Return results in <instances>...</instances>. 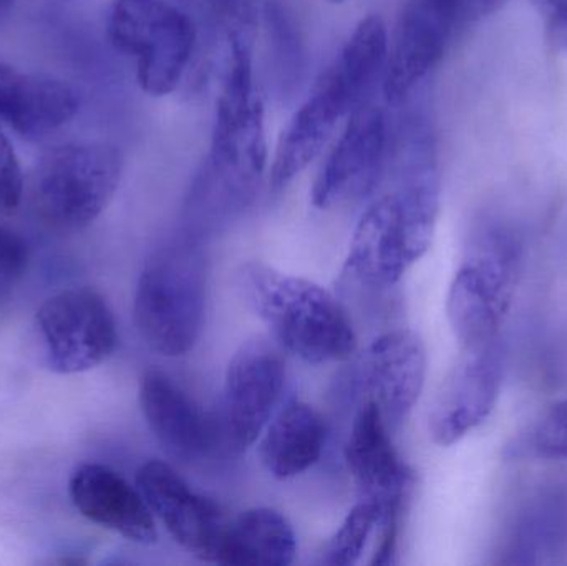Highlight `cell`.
<instances>
[{
  "label": "cell",
  "mask_w": 567,
  "mask_h": 566,
  "mask_svg": "<svg viewBox=\"0 0 567 566\" xmlns=\"http://www.w3.org/2000/svg\"><path fill=\"white\" fill-rule=\"evenodd\" d=\"M138 398L150 431L169 457L196 462L209 454L215 444L212 422L165 372L146 371Z\"/></svg>",
  "instance_id": "obj_16"
},
{
  "label": "cell",
  "mask_w": 567,
  "mask_h": 566,
  "mask_svg": "<svg viewBox=\"0 0 567 566\" xmlns=\"http://www.w3.org/2000/svg\"><path fill=\"white\" fill-rule=\"evenodd\" d=\"M330 3H343L347 2V0H329Z\"/></svg>",
  "instance_id": "obj_32"
},
{
  "label": "cell",
  "mask_w": 567,
  "mask_h": 566,
  "mask_svg": "<svg viewBox=\"0 0 567 566\" xmlns=\"http://www.w3.org/2000/svg\"><path fill=\"white\" fill-rule=\"evenodd\" d=\"M339 96L320 80L316 92L293 113L284 130L271 168V188L281 193L322 153L339 123L347 119Z\"/></svg>",
  "instance_id": "obj_18"
},
{
  "label": "cell",
  "mask_w": 567,
  "mask_h": 566,
  "mask_svg": "<svg viewBox=\"0 0 567 566\" xmlns=\"http://www.w3.org/2000/svg\"><path fill=\"white\" fill-rule=\"evenodd\" d=\"M296 555L297 535L286 515L256 507L228 524L218 564L286 566L293 564Z\"/></svg>",
  "instance_id": "obj_22"
},
{
  "label": "cell",
  "mask_w": 567,
  "mask_h": 566,
  "mask_svg": "<svg viewBox=\"0 0 567 566\" xmlns=\"http://www.w3.org/2000/svg\"><path fill=\"white\" fill-rule=\"evenodd\" d=\"M533 3L539 13L546 17L548 23L567 17V0H533Z\"/></svg>",
  "instance_id": "obj_29"
},
{
  "label": "cell",
  "mask_w": 567,
  "mask_h": 566,
  "mask_svg": "<svg viewBox=\"0 0 567 566\" xmlns=\"http://www.w3.org/2000/svg\"><path fill=\"white\" fill-rule=\"evenodd\" d=\"M425 378V344L412 329L379 336L357 364V385L379 405L390 429L412 414Z\"/></svg>",
  "instance_id": "obj_13"
},
{
  "label": "cell",
  "mask_w": 567,
  "mask_h": 566,
  "mask_svg": "<svg viewBox=\"0 0 567 566\" xmlns=\"http://www.w3.org/2000/svg\"><path fill=\"white\" fill-rule=\"evenodd\" d=\"M23 188L25 183L19 158L0 126V212L7 215L16 212L22 202Z\"/></svg>",
  "instance_id": "obj_27"
},
{
  "label": "cell",
  "mask_w": 567,
  "mask_h": 566,
  "mask_svg": "<svg viewBox=\"0 0 567 566\" xmlns=\"http://www.w3.org/2000/svg\"><path fill=\"white\" fill-rule=\"evenodd\" d=\"M327 428L322 415L302 401H289L272 415L259 442V459L278 481L297 477L322 457Z\"/></svg>",
  "instance_id": "obj_19"
},
{
  "label": "cell",
  "mask_w": 567,
  "mask_h": 566,
  "mask_svg": "<svg viewBox=\"0 0 567 566\" xmlns=\"http://www.w3.org/2000/svg\"><path fill=\"white\" fill-rule=\"evenodd\" d=\"M519 245L505 226H478L446 298L450 328L462 349L498 341L518 278Z\"/></svg>",
  "instance_id": "obj_4"
},
{
  "label": "cell",
  "mask_w": 567,
  "mask_h": 566,
  "mask_svg": "<svg viewBox=\"0 0 567 566\" xmlns=\"http://www.w3.org/2000/svg\"><path fill=\"white\" fill-rule=\"evenodd\" d=\"M13 0H0V10L7 9V7L12 6Z\"/></svg>",
  "instance_id": "obj_31"
},
{
  "label": "cell",
  "mask_w": 567,
  "mask_h": 566,
  "mask_svg": "<svg viewBox=\"0 0 567 566\" xmlns=\"http://www.w3.org/2000/svg\"><path fill=\"white\" fill-rule=\"evenodd\" d=\"M533 449L549 461H567V399L553 405L539 422Z\"/></svg>",
  "instance_id": "obj_24"
},
{
  "label": "cell",
  "mask_w": 567,
  "mask_h": 566,
  "mask_svg": "<svg viewBox=\"0 0 567 566\" xmlns=\"http://www.w3.org/2000/svg\"><path fill=\"white\" fill-rule=\"evenodd\" d=\"M548 35L556 49L566 50L567 52V17L548 23Z\"/></svg>",
  "instance_id": "obj_30"
},
{
  "label": "cell",
  "mask_w": 567,
  "mask_h": 566,
  "mask_svg": "<svg viewBox=\"0 0 567 566\" xmlns=\"http://www.w3.org/2000/svg\"><path fill=\"white\" fill-rule=\"evenodd\" d=\"M29 249L12 229L0 226V301L9 298L25 272Z\"/></svg>",
  "instance_id": "obj_26"
},
{
  "label": "cell",
  "mask_w": 567,
  "mask_h": 566,
  "mask_svg": "<svg viewBox=\"0 0 567 566\" xmlns=\"http://www.w3.org/2000/svg\"><path fill=\"white\" fill-rule=\"evenodd\" d=\"M79 105V93L63 80L0 62V119L23 138L50 135L75 116Z\"/></svg>",
  "instance_id": "obj_17"
},
{
  "label": "cell",
  "mask_w": 567,
  "mask_h": 566,
  "mask_svg": "<svg viewBox=\"0 0 567 566\" xmlns=\"http://www.w3.org/2000/svg\"><path fill=\"white\" fill-rule=\"evenodd\" d=\"M235 282L243 301L265 322L282 351L309 364L352 358L357 349L352 321L322 286L262 263L243 265Z\"/></svg>",
  "instance_id": "obj_2"
},
{
  "label": "cell",
  "mask_w": 567,
  "mask_h": 566,
  "mask_svg": "<svg viewBox=\"0 0 567 566\" xmlns=\"http://www.w3.org/2000/svg\"><path fill=\"white\" fill-rule=\"evenodd\" d=\"M386 55L389 32L383 20L377 16L360 20L339 59L322 79L339 95L350 115L369 103L377 82L383 79Z\"/></svg>",
  "instance_id": "obj_20"
},
{
  "label": "cell",
  "mask_w": 567,
  "mask_h": 566,
  "mask_svg": "<svg viewBox=\"0 0 567 566\" xmlns=\"http://www.w3.org/2000/svg\"><path fill=\"white\" fill-rule=\"evenodd\" d=\"M69 494L73 507L92 524L133 544L158 541L155 515L142 492L109 465H80L70 477Z\"/></svg>",
  "instance_id": "obj_15"
},
{
  "label": "cell",
  "mask_w": 567,
  "mask_h": 566,
  "mask_svg": "<svg viewBox=\"0 0 567 566\" xmlns=\"http://www.w3.org/2000/svg\"><path fill=\"white\" fill-rule=\"evenodd\" d=\"M47 364L56 374H80L109 361L118 346L115 318L105 299L89 288L50 296L37 311Z\"/></svg>",
  "instance_id": "obj_6"
},
{
  "label": "cell",
  "mask_w": 567,
  "mask_h": 566,
  "mask_svg": "<svg viewBox=\"0 0 567 566\" xmlns=\"http://www.w3.org/2000/svg\"><path fill=\"white\" fill-rule=\"evenodd\" d=\"M268 156L261 96L221 93L208 156L183 205V231L202 241L226 231L255 202Z\"/></svg>",
  "instance_id": "obj_1"
},
{
  "label": "cell",
  "mask_w": 567,
  "mask_h": 566,
  "mask_svg": "<svg viewBox=\"0 0 567 566\" xmlns=\"http://www.w3.org/2000/svg\"><path fill=\"white\" fill-rule=\"evenodd\" d=\"M386 145L389 125L383 110L370 103L355 110L313 182L312 205L330 209L372 192L385 162Z\"/></svg>",
  "instance_id": "obj_12"
},
{
  "label": "cell",
  "mask_w": 567,
  "mask_h": 566,
  "mask_svg": "<svg viewBox=\"0 0 567 566\" xmlns=\"http://www.w3.org/2000/svg\"><path fill=\"white\" fill-rule=\"evenodd\" d=\"M389 428L379 405L363 399L343 449L360 498L382 505L383 514L402 511L413 485V472L400 459Z\"/></svg>",
  "instance_id": "obj_14"
},
{
  "label": "cell",
  "mask_w": 567,
  "mask_h": 566,
  "mask_svg": "<svg viewBox=\"0 0 567 566\" xmlns=\"http://www.w3.org/2000/svg\"><path fill=\"white\" fill-rule=\"evenodd\" d=\"M430 246L410 225L395 193H386L357 223L346 271L367 288H392Z\"/></svg>",
  "instance_id": "obj_10"
},
{
  "label": "cell",
  "mask_w": 567,
  "mask_h": 566,
  "mask_svg": "<svg viewBox=\"0 0 567 566\" xmlns=\"http://www.w3.org/2000/svg\"><path fill=\"white\" fill-rule=\"evenodd\" d=\"M463 19V0H406L389 39L382 90L389 105H399L445 55Z\"/></svg>",
  "instance_id": "obj_8"
},
{
  "label": "cell",
  "mask_w": 567,
  "mask_h": 566,
  "mask_svg": "<svg viewBox=\"0 0 567 566\" xmlns=\"http://www.w3.org/2000/svg\"><path fill=\"white\" fill-rule=\"evenodd\" d=\"M266 23L269 33L275 40L278 59L281 60L284 75L296 73L300 69V45L297 39L296 27L290 22L287 13L279 3L269 2L265 10Z\"/></svg>",
  "instance_id": "obj_25"
},
{
  "label": "cell",
  "mask_w": 567,
  "mask_h": 566,
  "mask_svg": "<svg viewBox=\"0 0 567 566\" xmlns=\"http://www.w3.org/2000/svg\"><path fill=\"white\" fill-rule=\"evenodd\" d=\"M136 487L183 550L198 560L218 564L228 522L215 502L189 487L172 465L159 461L140 467Z\"/></svg>",
  "instance_id": "obj_11"
},
{
  "label": "cell",
  "mask_w": 567,
  "mask_h": 566,
  "mask_svg": "<svg viewBox=\"0 0 567 566\" xmlns=\"http://www.w3.org/2000/svg\"><path fill=\"white\" fill-rule=\"evenodd\" d=\"M286 359L272 339L239 346L226 369L223 425L236 451L251 447L276 414L286 385Z\"/></svg>",
  "instance_id": "obj_7"
},
{
  "label": "cell",
  "mask_w": 567,
  "mask_h": 566,
  "mask_svg": "<svg viewBox=\"0 0 567 566\" xmlns=\"http://www.w3.org/2000/svg\"><path fill=\"white\" fill-rule=\"evenodd\" d=\"M382 505L367 498H360L359 504L343 518L336 534L323 545L320 564L329 566L355 565L365 552L367 544L382 521Z\"/></svg>",
  "instance_id": "obj_23"
},
{
  "label": "cell",
  "mask_w": 567,
  "mask_h": 566,
  "mask_svg": "<svg viewBox=\"0 0 567 566\" xmlns=\"http://www.w3.org/2000/svg\"><path fill=\"white\" fill-rule=\"evenodd\" d=\"M202 243L182 233L159 246L136 285V329L145 344L165 358L188 354L202 338L208 291V261Z\"/></svg>",
  "instance_id": "obj_3"
},
{
  "label": "cell",
  "mask_w": 567,
  "mask_h": 566,
  "mask_svg": "<svg viewBox=\"0 0 567 566\" xmlns=\"http://www.w3.org/2000/svg\"><path fill=\"white\" fill-rule=\"evenodd\" d=\"M502 384L499 341L478 349H462L430 409L432 441L440 447H450L480 428L495 411Z\"/></svg>",
  "instance_id": "obj_9"
},
{
  "label": "cell",
  "mask_w": 567,
  "mask_h": 566,
  "mask_svg": "<svg viewBox=\"0 0 567 566\" xmlns=\"http://www.w3.org/2000/svg\"><path fill=\"white\" fill-rule=\"evenodd\" d=\"M508 2L509 0H463V17L480 19V17L492 16Z\"/></svg>",
  "instance_id": "obj_28"
},
{
  "label": "cell",
  "mask_w": 567,
  "mask_h": 566,
  "mask_svg": "<svg viewBox=\"0 0 567 566\" xmlns=\"http://www.w3.org/2000/svg\"><path fill=\"white\" fill-rule=\"evenodd\" d=\"M118 150L103 143H66L40 156L30 179L37 215L60 231L92 225L122 182Z\"/></svg>",
  "instance_id": "obj_5"
},
{
  "label": "cell",
  "mask_w": 567,
  "mask_h": 566,
  "mask_svg": "<svg viewBox=\"0 0 567 566\" xmlns=\"http://www.w3.org/2000/svg\"><path fill=\"white\" fill-rule=\"evenodd\" d=\"M195 47L192 20L166 2L145 42L136 52V79L152 96L169 95L182 82Z\"/></svg>",
  "instance_id": "obj_21"
}]
</instances>
